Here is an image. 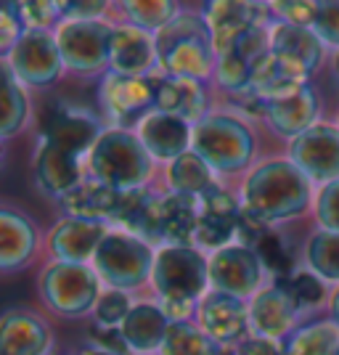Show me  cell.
Segmentation results:
<instances>
[{"instance_id": "cell-3", "label": "cell", "mask_w": 339, "mask_h": 355, "mask_svg": "<svg viewBox=\"0 0 339 355\" xmlns=\"http://www.w3.org/2000/svg\"><path fill=\"white\" fill-rule=\"evenodd\" d=\"M157 56L162 74L199 83H209L218 67V53L212 48V37L202 14L186 11L157 35Z\"/></svg>"}, {"instance_id": "cell-31", "label": "cell", "mask_w": 339, "mask_h": 355, "mask_svg": "<svg viewBox=\"0 0 339 355\" xmlns=\"http://www.w3.org/2000/svg\"><path fill=\"white\" fill-rule=\"evenodd\" d=\"M199 205L193 199L162 191V247H191L196 239Z\"/></svg>"}, {"instance_id": "cell-1", "label": "cell", "mask_w": 339, "mask_h": 355, "mask_svg": "<svg viewBox=\"0 0 339 355\" xmlns=\"http://www.w3.org/2000/svg\"><path fill=\"white\" fill-rule=\"evenodd\" d=\"M238 199L247 215L266 225L302 218L313 209V183L289 157H268L254 162L241 178Z\"/></svg>"}, {"instance_id": "cell-42", "label": "cell", "mask_w": 339, "mask_h": 355, "mask_svg": "<svg viewBox=\"0 0 339 355\" xmlns=\"http://www.w3.org/2000/svg\"><path fill=\"white\" fill-rule=\"evenodd\" d=\"M310 30L318 35V40L326 48H334V53L339 51V0H318V11L313 19Z\"/></svg>"}, {"instance_id": "cell-50", "label": "cell", "mask_w": 339, "mask_h": 355, "mask_svg": "<svg viewBox=\"0 0 339 355\" xmlns=\"http://www.w3.org/2000/svg\"><path fill=\"white\" fill-rule=\"evenodd\" d=\"M331 69H334V77L339 80V51L334 53V59H331Z\"/></svg>"}, {"instance_id": "cell-53", "label": "cell", "mask_w": 339, "mask_h": 355, "mask_svg": "<svg viewBox=\"0 0 339 355\" xmlns=\"http://www.w3.org/2000/svg\"><path fill=\"white\" fill-rule=\"evenodd\" d=\"M337 355H339V350H337Z\"/></svg>"}, {"instance_id": "cell-16", "label": "cell", "mask_w": 339, "mask_h": 355, "mask_svg": "<svg viewBox=\"0 0 339 355\" xmlns=\"http://www.w3.org/2000/svg\"><path fill=\"white\" fill-rule=\"evenodd\" d=\"M103 130L106 128L101 125V119L96 117L90 109L61 104L48 114L37 138L45 141V144H51L53 148L64 151V154H69V157H77V159L88 162V154L98 144Z\"/></svg>"}, {"instance_id": "cell-17", "label": "cell", "mask_w": 339, "mask_h": 355, "mask_svg": "<svg viewBox=\"0 0 339 355\" xmlns=\"http://www.w3.org/2000/svg\"><path fill=\"white\" fill-rule=\"evenodd\" d=\"M305 313L297 308V302L279 282H270L250 300V329L252 337L270 342L289 340L299 329V318Z\"/></svg>"}, {"instance_id": "cell-45", "label": "cell", "mask_w": 339, "mask_h": 355, "mask_svg": "<svg viewBox=\"0 0 339 355\" xmlns=\"http://www.w3.org/2000/svg\"><path fill=\"white\" fill-rule=\"evenodd\" d=\"M90 334H93V337H90V345H96V347H101V350H112V353H119V355H133L130 347H128V342H125V337H122V329L93 324Z\"/></svg>"}, {"instance_id": "cell-35", "label": "cell", "mask_w": 339, "mask_h": 355, "mask_svg": "<svg viewBox=\"0 0 339 355\" xmlns=\"http://www.w3.org/2000/svg\"><path fill=\"white\" fill-rule=\"evenodd\" d=\"M257 252V257L263 260L266 270L270 273L273 282H281V279H289L297 268V254L292 252L286 236L281 234L276 225H270L263 236L257 239V244L252 247Z\"/></svg>"}, {"instance_id": "cell-36", "label": "cell", "mask_w": 339, "mask_h": 355, "mask_svg": "<svg viewBox=\"0 0 339 355\" xmlns=\"http://www.w3.org/2000/svg\"><path fill=\"white\" fill-rule=\"evenodd\" d=\"M125 19L122 21H130L141 30L151 32V35H159L162 30H167L177 16L183 14L177 3L170 0H128L119 6Z\"/></svg>"}, {"instance_id": "cell-44", "label": "cell", "mask_w": 339, "mask_h": 355, "mask_svg": "<svg viewBox=\"0 0 339 355\" xmlns=\"http://www.w3.org/2000/svg\"><path fill=\"white\" fill-rule=\"evenodd\" d=\"M318 11V0H281V3H270V14L279 16L276 21H286L295 27H313V19Z\"/></svg>"}, {"instance_id": "cell-40", "label": "cell", "mask_w": 339, "mask_h": 355, "mask_svg": "<svg viewBox=\"0 0 339 355\" xmlns=\"http://www.w3.org/2000/svg\"><path fill=\"white\" fill-rule=\"evenodd\" d=\"M19 14L27 30L53 32L64 21L59 0H24L19 3Z\"/></svg>"}, {"instance_id": "cell-22", "label": "cell", "mask_w": 339, "mask_h": 355, "mask_svg": "<svg viewBox=\"0 0 339 355\" xmlns=\"http://www.w3.org/2000/svg\"><path fill=\"white\" fill-rule=\"evenodd\" d=\"M135 133L148 154L157 159V164H170L173 159L183 157L186 151H191L193 125L175 114L159 112V109L148 112L146 117L138 122Z\"/></svg>"}, {"instance_id": "cell-6", "label": "cell", "mask_w": 339, "mask_h": 355, "mask_svg": "<svg viewBox=\"0 0 339 355\" xmlns=\"http://www.w3.org/2000/svg\"><path fill=\"white\" fill-rule=\"evenodd\" d=\"M157 250L122 228H109L101 247L93 254V263L103 289H119V292H135L141 286L151 284Z\"/></svg>"}, {"instance_id": "cell-26", "label": "cell", "mask_w": 339, "mask_h": 355, "mask_svg": "<svg viewBox=\"0 0 339 355\" xmlns=\"http://www.w3.org/2000/svg\"><path fill=\"white\" fill-rule=\"evenodd\" d=\"M119 199H122V191L88 175L85 180H80L59 205L64 218H80V220L112 225L119 209Z\"/></svg>"}, {"instance_id": "cell-47", "label": "cell", "mask_w": 339, "mask_h": 355, "mask_svg": "<svg viewBox=\"0 0 339 355\" xmlns=\"http://www.w3.org/2000/svg\"><path fill=\"white\" fill-rule=\"evenodd\" d=\"M236 355H286V347L281 342L250 337V340H244L236 347Z\"/></svg>"}, {"instance_id": "cell-2", "label": "cell", "mask_w": 339, "mask_h": 355, "mask_svg": "<svg viewBox=\"0 0 339 355\" xmlns=\"http://www.w3.org/2000/svg\"><path fill=\"white\" fill-rule=\"evenodd\" d=\"M85 164L90 178L114 186L117 191L148 189L157 173V159L130 128H106Z\"/></svg>"}, {"instance_id": "cell-12", "label": "cell", "mask_w": 339, "mask_h": 355, "mask_svg": "<svg viewBox=\"0 0 339 355\" xmlns=\"http://www.w3.org/2000/svg\"><path fill=\"white\" fill-rule=\"evenodd\" d=\"M286 157L318 189L339 180V125L324 119L315 122L310 130L289 141Z\"/></svg>"}, {"instance_id": "cell-34", "label": "cell", "mask_w": 339, "mask_h": 355, "mask_svg": "<svg viewBox=\"0 0 339 355\" xmlns=\"http://www.w3.org/2000/svg\"><path fill=\"white\" fill-rule=\"evenodd\" d=\"M0 69H3V125H0V138L8 141V138L19 135L30 125L32 104L30 96H27V88L11 74V69L6 64H0Z\"/></svg>"}, {"instance_id": "cell-11", "label": "cell", "mask_w": 339, "mask_h": 355, "mask_svg": "<svg viewBox=\"0 0 339 355\" xmlns=\"http://www.w3.org/2000/svg\"><path fill=\"white\" fill-rule=\"evenodd\" d=\"M270 282H273L270 273L252 247L231 244L209 254V286L215 292L241 297L250 302Z\"/></svg>"}, {"instance_id": "cell-51", "label": "cell", "mask_w": 339, "mask_h": 355, "mask_svg": "<svg viewBox=\"0 0 339 355\" xmlns=\"http://www.w3.org/2000/svg\"><path fill=\"white\" fill-rule=\"evenodd\" d=\"M51 355H56V353H51Z\"/></svg>"}, {"instance_id": "cell-29", "label": "cell", "mask_w": 339, "mask_h": 355, "mask_svg": "<svg viewBox=\"0 0 339 355\" xmlns=\"http://www.w3.org/2000/svg\"><path fill=\"white\" fill-rule=\"evenodd\" d=\"M270 51L279 53L284 59L299 64L308 74H313L326 56V45L318 40V35L308 27H295L286 21H276L270 24Z\"/></svg>"}, {"instance_id": "cell-18", "label": "cell", "mask_w": 339, "mask_h": 355, "mask_svg": "<svg viewBox=\"0 0 339 355\" xmlns=\"http://www.w3.org/2000/svg\"><path fill=\"white\" fill-rule=\"evenodd\" d=\"M109 69L119 74H130V77L162 74L159 56H157V35L141 30L130 21H114Z\"/></svg>"}, {"instance_id": "cell-5", "label": "cell", "mask_w": 339, "mask_h": 355, "mask_svg": "<svg viewBox=\"0 0 339 355\" xmlns=\"http://www.w3.org/2000/svg\"><path fill=\"white\" fill-rule=\"evenodd\" d=\"M151 289L162 305H199L209 286V254L199 247H159Z\"/></svg>"}, {"instance_id": "cell-21", "label": "cell", "mask_w": 339, "mask_h": 355, "mask_svg": "<svg viewBox=\"0 0 339 355\" xmlns=\"http://www.w3.org/2000/svg\"><path fill=\"white\" fill-rule=\"evenodd\" d=\"M112 225L90 223L80 218H61L48 231V252L56 263H82L90 266L93 254L101 247L103 236Z\"/></svg>"}, {"instance_id": "cell-46", "label": "cell", "mask_w": 339, "mask_h": 355, "mask_svg": "<svg viewBox=\"0 0 339 355\" xmlns=\"http://www.w3.org/2000/svg\"><path fill=\"white\" fill-rule=\"evenodd\" d=\"M109 14L106 3H61V16L64 19H85V21H103Z\"/></svg>"}, {"instance_id": "cell-10", "label": "cell", "mask_w": 339, "mask_h": 355, "mask_svg": "<svg viewBox=\"0 0 339 355\" xmlns=\"http://www.w3.org/2000/svg\"><path fill=\"white\" fill-rule=\"evenodd\" d=\"M16 80L24 88H48L59 83L64 69L56 35L45 30H27L21 40L14 45V51L3 59Z\"/></svg>"}, {"instance_id": "cell-43", "label": "cell", "mask_w": 339, "mask_h": 355, "mask_svg": "<svg viewBox=\"0 0 339 355\" xmlns=\"http://www.w3.org/2000/svg\"><path fill=\"white\" fill-rule=\"evenodd\" d=\"M27 32L21 14H19V3H3L0 6V56L6 59L14 45L21 40V35Z\"/></svg>"}, {"instance_id": "cell-33", "label": "cell", "mask_w": 339, "mask_h": 355, "mask_svg": "<svg viewBox=\"0 0 339 355\" xmlns=\"http://www.w3.org/2000/svg\"><path fill=\"white\" fill-rule=\"evenodd\" d=\"M302 263L326 284L339 286V234L315 228L305 241Z\"/></svg>"}, {"instance_id": "cell-13", "label": "cell", "mask_w": 339, "mask_h": 355, "mask_svg": "<svg viewBox=\"0 0 339 355\" xmlns=\"http://www.w3.org/2000/svg\"><path fill=\"white\" fill-rule=\"evenodd\" d=\"M193 321L218 347H225V350H236L241 342L252 337L250 302L215 289H209L199 300Z\"/></svg>"}, {"instance_id": "cell-19", "label": "cell", "mask_w": 339, "mask_h": 355, "mask_svg": "<svg viewBox=\"0 0 339 355\" xmlns=\"http://www.w3.org/2000/svg\"><path fill=\"white\" fill-rule=\"evenodd\" d=\"M32 175H35L37 189L45 196L61 202L80 180L88 178V164H85V159L69 157V154H64V151L37 138V146L32 154Z\"/></svg>"}, {"instance_id": "cell-28", "label": "cell", "mask_w": 339, "mask_h": 355, "mask_svg": "<svg viewBox=\"0 0 339 355\" xmlns=\"http://www.w3.org/2000/svg\"><path fill=\"white\" fill-rule=\"evenodd\" d=\"M157 109L186 119L189 125H199L209 114L207 83L159 74V80H157Z\"/></svg>"}, {"instance_id": "cell-7", "label": "cell", "mask_w": 339, "mask_h": 355, "mask_svg": "<svg viewBox=\"0 0 339 355\" xmlns=\"http://www.w3.org/2000/svg\"><path fill=\"white\" fill-rule=\"evenodd\" d=\"M37 289L51 313L64 318H82L93 313L103 292V284L93 266L51 260L40 273Z\"/></svg>"}, {"instance_id": "cell-41", "label": "cell", "mask_w": 339, "mask_h": 355, "mask_svg": "<svg viewBox=\"0 0 339 355\" xmlns=\"http://www.w3.org/2000/svg\"><path fill=\"white\" fill-rule=\"evenodd\" d=\"M313 218L318 223V228L334 231L339 234V180L326 183L315 191L313 199Z\"/></svg>"}, {"instance_id": "cell-48", "label": "cell", "mask_w": 339, "mask_h": 355, "mask_svg": "<svg viewBox=\"0 0 339 355\" xmlns=\"http://www.w3.org/2000/svg\"><path fill=\"white\" fill-rule=\"evenodd\" d=\"M329 313H331L329 318H331L334 324H339V286L331 292V300H329Z\"/></svg>"}, {"instance_id": "cell-8", "label": "cell", "mask_w": 339, "mask_h": 355, "mask_svg": "<svg viewBox=\"0 0 339 355\" xmlns=\"http://www.w3.org/2000/svg\"><path fill=\"white\" fill-rule=\"evenodd\" d=\"M112 32L114 21H85V19H64L53 30L59 43L64 69L72 74L109 72L112 61Z\"/></svg>"}, {"instance_id": "cell-39", "label": "cell", "mask_w": 339, "mask_h": 355, "mask_svg": "<svg viewBox=\"0 0 339 355\" xmlns=\"http://www.w3.org/2000/svg\"><path fill=\"white\" fill-rule=\"evenodd\" d=\"M133 297L130 292H119V289H103L96 308H93V318L96 324L101 326H112V329H119L125 324L128 313L133 311Z\"/></svg>"}, {"instance_id": "cell-15", "label": "cell", "mask_w": 339, "mask_h": 355, "mask_svg": "<svg viewBox=\"0 0 339 355\" xmlns=\"http://www.w3.org/2000/svg\"><path fill=\"white\" fill-rule=\"evenodd\" d=\"M196 205H199V223H196L193 247L212 254V252L236 244L238 223H241V212H244L238 191H231L220 183L215 191H209Z\"/></svg>"}, {"instance_id": "cell-25", "label": "cell", "mask_w": 339, "mask_h": 355, "mask_svg": "<svg viewBox=\"0 0 339 355\" xmlns=\"http://www.w3.org/2000/svg\"><path fill=\"white\" fill-rule=\"evenodd\" d=\"M310 77L299 64L284 59L279 53H266L263 59L254 64L252 69V85L250 96L257 101H273V98H284L289 93H297L299 88H308Z\"/></svg>"}, {"instance_id": "cell-30", "label": "cell", "mask_w": 339, "mask_h": 355, "mask_svg": "<svg viewBox=\"0 0 339 355\" xmlns=\"http://www.w3.org/2000/svg\"><path fill=\"white\" fill-rule=\"evenodd\" d=\"M164 180H167V191L193 199V202L205 199L207 193L220 186L218 175L209 170V164L193 151H186L183 157L164 164Z\"/></svg>"}, {"instance_id": "cell-52", "label": "cell", "mask_w": 339, "mask_h": 355, "mask_svg": "<svg viewBox=\"0 0 339 355\" xmlns=\"http://www.w3.org/2000/svg\"><path fill=\"white\" fill-rule=\"evenodd\" d=\"M337 125H339V119H337Z\"/></svg>"}, {"instance_id": "cell-20", "label": "cell", "mask_w": 339, "mask_h": 355, "mask_svg": "<svg viewBox=\"0 0 339 355\" xmlns=\"http://www.w3.org/2000/svg\"><path fill=\"white\" fill-rule=\"evenodd\" d=\"M53 329L43 315L27 308H11L0 318V353L3 355H51Z\"/></svg>"}, {"instance_id": "cell-37", "label": "cell", "mask_w": 339, "mask_h": 355, "mask_svg": "<svg viewBox=\"0 0 339 355\" xmlns=\"http://www.w3.org/2000/svg\"><path fill=\"white\" fill-rule=\"evenodd\" d=\"M279 284L289 292V297L295 300L297 308L302 313H310L315 311V308H321V305H329V300H331V292L326 289L324 279H318L305 266L297 268L289 279H281Z\"/></svg>"}, {"instance_id": "cell-4", "label": "cell", "mask_w": 339, "mask_h": 355, "mask_svg": "<svg viewBox=\"0 0 339 355\" xmlns=\"http://www.w3.org/2000/svg\"><path fill=\"white\" fill-rule=\"evenodd\" d=\"M257 138L250 122L231 112H209L199 125H193L191 151L199 154L215 175L247 173L254 162Z\"/></svg>"}, {"instance_id": "cell-32", "label": "cell", "mask_w": 339, "mask_h": 355, "mask_svg": "<svg viewBox=\"0 0 339 355\" xmlns=\"http://www.w3.org/2000/svg\"><path fill=\"white\" fill-rule=\"evenodd\" d=\"M286 355H337L339 350V324L331 318H318L299 324L295 334L284 342Z\"/></svg>"}, {"instance_id": "cell-27", "label": "cell", "mask_w": 339, "mask_h": 355, "mask_svg": "<svg viewBox=\"0 0 339 355\" xmlns=\"http://www.w3.org/2000/svg\"><path fill=\"white\" fill-rule=\"evenodd\" d=\"M170 318L162 311V305L157 300H141L135 302L133 311L128 313L122 329V337L128 342L130 353L133 355H159L167 337V329H170Z\"/></svg>"}, {"instance_id": "cell-24", "label": "cell", "mask_w": 339, "mask_h": 355, "mask_svg": "<svg viewBox=\"0 0 339 355\" xmlns=\"http://www.w3.org/2000/svg\"><path fill=\"white\" fill-rule=\"evenodd\" d=\"M37 225L16 207L0 209V270L14 273L27 268L37 254Z\"/></svg>"}, {"instance_id": "cell-9", "label": "cell", "mask_w": 339, "mask_h": 355, "mask_svg": "<svg viewBox=\"0 0 339 355\" xmlns=\"http://www.w3.org/2000/svg\"><path fill=\"white\" fill-rule=\"evenodd\" d=\"M157 77H130V74L109 72L101 77L98 101L112 128H128L157 109Z\"/></svg>"}, {"instance_id": "cell-23", "label": "cell", "mask_w": 339, "mask_h": 355, "mask_svg": "<svg viewBox=\"0 0 339 355\" xmlns=\"http://www.w3.org/2000/svg\"><path fill=\"white\" fill-rule=\"evenodd\" d=\"M321 114V104L315 90L299 88L297 93H289L284 98H273V101H263V117L266 125L276 135H284L286 141H292L297 135H302L305 130H310Z\"/></svg>"}, {"instance_id": "cell-38", "label": "cell", "mask_w": 339, "mask_h": 355, "mask_svg": "<svg viewBox=\"0 0 339 355\" xmlns=\"http://www.w3.org/2000/svg\"><path fill=\"white\" fill-rule=\"evenodd\" d=\"M252 67L250 61H244L238 53H225V56H218V67H215V85L236 98H244L250 96V85H252Z\"/></svg>"}, {"instance_id": "cell-14", "label": "cell", "mask_w": 339, "mask_h": 355, "mask_svg": "<svg viewBox=\"0 0 339 355\" xmlns=\"http://www.w3.org/2000/svg\"><path fill=\"white\" fill-rule=\"evenodd\" d=\"M202 19H205L212 48L218 56H225L228 51H234V45L254 27L270 24V6L263 3H244V0H215L202 6Z\"/></svg>"}, {"instance_id": "cell-49", "label": "cell", "mask_w": 339, "mask_h": 355, "mask_svg": "<svg viewBox=\"0 0 339 355\" xmlns=\"http://www.w3.org/2000/svg\"><path fill=\"white\" fill-rule=\"evenodd\" d=\"M80 355H119V353H112V350H101V347H96V345H88V347H82Z\"/></svg>"}]
</instances>
